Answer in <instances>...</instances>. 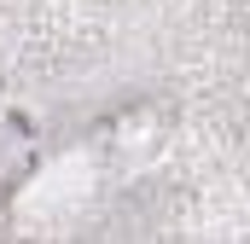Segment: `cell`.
Returning a JSON list of instances; mask_svg holds the SVG:
<instances>
[{
    "instance_id": "cell-1",
    "label": "cell",
    "mask_w": 250,
    "mask_h": 244,
    "mask_svg": "<svg viewBox=\"0 0 250 244\" xmlns=\"http://www.w3.org/2000/svg\"><path fill=\"white\" fill-rule=\"evenodd\" d=\"M35 169H41V140H35V128H29L23 111H12V105L0 99V198L18 192Z\"/></svg>"
}]
</instances>
